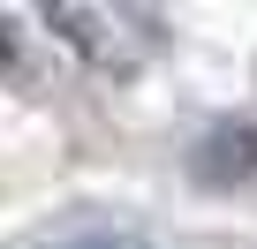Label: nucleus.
<instances>
[{"label": "nucleus", "instance_id": "nucleus-1", "mask_svg": "<svg viewBox=\"0 0 257 249\" xmlns=\"http://www.w3.org/2000/svg\"><path fill=\"white\" fill-rule=\"evenodd\" d=\"M189 174L204 189H234V181H257V121H212L189 151Z\"/></svg>", "mask_w": 257, "mask_h": 249}, {"label": "nucleus", "instance_id": "nucleus-2", "mask_svg": "<svg viewBox=\"0 0 257 249\" xmlns=\"http://www.w3.org/2000/svg\"><path fill=\"white\" fill-rule=\"evenodd\" d=\"M53 31H61V38H76V46H83V61L113 68V61H121V38H128V31H152V23H128V16H83V8H61V16H53Z\"/></svg>", "mask_w": 257, "mask_h": 249}, {"label": "nucleus", "instance_id": "nucleus-3", "mask_svg": "<svg viewBox=\"0 0 257 249\" xmlns=\"http://www.w3.org/2000/svg\"><path fill=\"white\" fill-rule=\"evenodd\" d=\"M23 249H152V234L128 226V219H68V226H53Z\"/></svg>", "mask_w": 257, "mask_h": 249}, {"label": "nucleus", "instance_id": "nucleus-4", "mask_svg": "<svg viewBox=\"0 0 257 249\" xmlns=\"http://www.w3.org/2000/svg\"><path fill=\"white\" fill-rule=\"evenodd\" d=\"M0 68H16V31L0 23Z\"/></svg>", "mask_w": 257, "mask_h": 249}]
</instances>
